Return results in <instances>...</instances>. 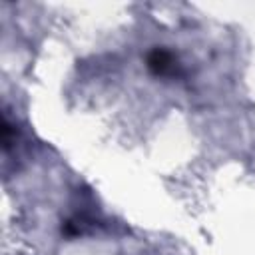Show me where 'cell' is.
<instances>
[{"instance_id": "6da1fadb", "label": "cell", "mask_w": 255, "mask_h": 255, "mask_svg": "<svg viewBox=\"0 0 255 255\" xmlns=\"http://www.w3.org/2000/svg\"><path fill=\"white\" fill-rule=\"evenodd\" d=\"M147 68L151 74L155 76H163V74H171L173 68H175V62H173V56L163 50V48H153L149 54H147Z\"/></svg>"}]
</instances>
